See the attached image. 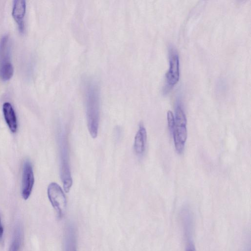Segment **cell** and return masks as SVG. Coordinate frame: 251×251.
Here are the masks:
<instances>
[{"instance_id":"5b68a950","label":"cell","mask_w":251,"mask_h":251,"mask_svg":"<svg viewBox=\"0 0 251 251\" xmlns=\"http://www.w3.org/2000/svg\"><path fill=\"white\" fill-rule=\"evenodd\" d=\"M49 199L59 218H62L67 209V200L61 187L55 182L50 183L48 187Z\"/></svg>"},{"instance_id":"8fae6325","label":"cell","mask_w":251,"mask_h":251,"mask_svg":"<svg viewBox=\"0 0 251 251\" xmlns=\"http://www.w3.org/2000/svg\"><path fill=\"white\" fill-rule=\"evenodd\" d=\"M65 236V251H76L75 232L72 224L67 225Z\"/></svg>"},{"instance_id":"4fadbf2b","label":"cell","mask_w":251,"mask_h":251,"mask_svg":"<svg viewBox=\"0 0 251 251\" xmlns=\"http://www.w3.org/2000/svg\"><path fill=\"white\" fill-rule=\"evenodd\" d=\"M185 251H197L192 241H188L187 243Z\"/></svg>"},{"instance_id":"8992f818","label":"cell","mask_w":251,"mask_h":251,"mask_svg":"<svg viewBox=\"0 0 251 251\" xmlns=\"http://www.w3.org/2000/svg\"><path fill=\"white\" fill-rule=\"evenodd\" d=\"M34 182V177L32 166L28 161L24 162L23 169L22 196L26 200L29 197Z\"/></svg>"},{"instance_id":"52a82bcc","label":"cell","mask_w":251,"mask_h":251,"mask_svg":"<svg viewBox=\"0 0 251 251\" xmlns=\"http://www.w3.org/2000/svg\"><path fill=\"white\" fill-rule=\"evenodd\" d=\"M170 66L166 73V82L169 87H172L179 78V57L176 50L172 49L170 54Z\"/></svg>"},{"instance_id":"277c9868","label":"cell","mask_w":251,"mask_h":251,"mask_svg":"<svg viewBox=\"0 0 251 251\" xmlns=\"http://www.w3.org/2000/svg\"><path fill=\"white\" fill-rule=\"evenodd\" d=\"M13 67L11 61V46L7 34L0 40V77L3 80L10 79L13 74Z\"/></svg>"},{"instance_id":"30bf717a","label":"cell","mask_w":251,"mask_h":251,"mask_svg":"<svg viewBox=\"0 0 251 251\" xmlns=\"http://www.w3.org/2000/svg\"><path fill=\"white\" fill-rule=\"evenodd\" d=\"M147 141V132L142 124L139 125L135 135L133 145L134 150L136 154H142L145 151Z\"/></svg>"},{"instance_id":"9c48e42d","label":"cell","mask_w":251,"mask_h":251,"mask_svg":"<svg viewBox=\"0 0 251 251\" xmlns=\"http://www.w3.org/2000/svg\"><path fill=\"white\" fill-rule=\"evenodd\" d=\"M2 110L5 122L10 131L15 133L17 130V121L15 112L11 104L5 102L2 106Z\"/></svg>"},{"instance_id":"7a4b0ae2","label":"cell","mask_w":251,"mask_h":251,"mask_svg":"<svg viewBox=\"0 0 251 251\" xmlns=\"http://www.w3.org/2000/svg\"><path fill=\"white\" fill-rule=\"evenodd\" d=\"M58 144L60 157V175L63 188L68 193L72 186L73 180L70 166L68 138L64 127L58 134Z\"/></svg>"},{"instance_id":"3957f363","label":"cell","mask_w":251,"mask_h":251,"mask_svg":"<svg viewBox=\"0 0 251 251\" xmlns=\"http://www.w3.org/2000/svg\"><path fill=\"white\" fill-rule=\"evenodd\" d=\"M175 121L172 132L174 145L177 153H181L187 137V119L182 106L178 103L175 110Z\"/></svg>"},{"instance_id":"7c38bea8","label":"cell","mask_w":251,"mask_h":251,"mask_svg":"<svg viewBox=\"0 0 251 251\" xmlns=\"http://www.w3.org/2000/svg\"><path fill=\"white\" fill-rule=\"evenodd\" d=\"M167 115L168 127L169 128L170 132L172 133L175 126V117L174 116L173 112L170 110L167 112Z\"/></svg>"},{"instance_id":"ba28073f","label":"cell","mask_w":251,"mask_h":251,"mask_svg":"<svg viewBox=\"0 0 251 251\" xmlns=\"http://www.w3.org/2000/svg\"><path fill=\"white\" fill-rule=\"evenodd\" d=\"M26 10V2L25 0H15L13 2L12 15L18 25L21 32L24 30V17Z\"/></svg>"},{"instance_id":"6da1fadb","label":"cell","mask_w":251,"mask_h":251,"mask_svg":"<svg viewBox=\"0 0 251 251\" xmlns=\"http://www.w3.org/2000/svg\"><path fill=\"white\" fill-rule=\"evenodd\" d=\"M85 98L88 128L91 137L95 138L98 133L100 105V90L95 82H87Z\"/></svg>"},{"instance_id":"5bb4252c","label":"cell","mask_w":251,"mask_h":251,"mask_svg":"<svg viewBox=\"0 0 251 251\" xmlns=\"http://www.w3.org/2000/svg\"><path fill=\"white\" fill-rule=\"evenodd\" d=\"M4 229L1 223V217L0 216V242L2 241L3 237Z\"/></svg>"}]
</instances>
